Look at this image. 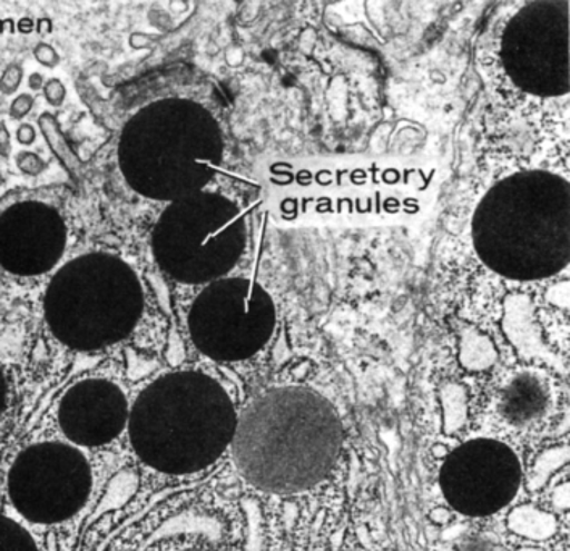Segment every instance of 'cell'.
Returning <instances> with one entry per match:
<instances>
[{
    "instance_id": "cell-1",
    "label": "cell",
    "mask_w": 570,
    "mask_h": 551,
    "mask_svg": "<svg viewBox=\"0 0 570 551\" xmlns=\"http://www.w3.org/2000/svg\"><path fill=\"white\" fill-rule=\"evenodd\" d=\"M342 442V421L328 400L304 386H279L238 417L232 450L249 484L268 493H297L325 481Z\"/></svg>"
},
{
    "instance_id": "cell-2",
    "label": "cell",
    "mask_w": 570,
    "mask_h": 551,
    "mask_svg": "<svg viewBox=\"0 0 570 551\" xmlns=\"http://www.w3.org/2000/svg\"><path fill=\"white\" fill-rule=\"evenodd\" d=\"M472 242L483 266L514 282L554 277L570 260V185L548 170L498 181L476 204Z\"/></svg>"
},
{
    "instance_id": "cell-3",
    "label": "cell",
    "mask_w": 570,
    "mask_h": 551,
    "mask_svg": "<svg viewBox=\"0 0 570 551\" xmlns=\"http://www.w3.org/2000/svg\"><path fill=\"white\" fill-rule=\"evenodd\" d=\"M224 156L220 124L193 99L154 100L132 114L118 136L121 177L136 195L157 203L207 189Z\"/></svg>"
},
{
    "instance_id": "cell-4",
    "label": "cell",
    "mask_w": 570,
    "mask_h": 551,
    "mask_svg": "<svg viewBox=\"0 0 570 551\" xmlns=\"http://www.w3.org/2000/svg\"><path fill=\"white\" fill-rule=\"evenodd\" d=\"M238 414L227 390L199 371L165 374L142 390L128 417L139 460L170 475L213 466L232 445Z\"/></svg>"
},
{
    "instance_id": "cell-5",
    "label": "cell",
    "mask_w": 570,
    "mask_h": 551,
    "mask_svg": "<svg viewBox=\"0 0 570 551\" xmlns=\"http://www.w3.org/2000/svg\"><path fill=\"white\" fill-rule=\"evenodd\" d=\"M136 268L118 254L91 250L63 264L42 298L50 334L68 350L92 353L124 342L145 316Z\"/></svg>"
},
{
    "instance_id": "cell-6",
    "label": "cell",
    "mask_w": 570,
    "mask_h": 551,
    "mask_svg": "<svg viewBox=\"0 0 570 551\" xmlns=\"http://www.w3.org/2000/svg\"><path fill=\"white\" fill-rule=\"evenodd\" d=\"M247 222L242 207L217 191L167 204L150 235L160 270L181 285H209L229 277L245 256Z\"/></svg>"
},
{
    "instance_id": "cell-7",
    "label": "cell",
    "mask_w": 570,
    "mask_h": 551,
    "mask_svg": "<svg viewBox=\"0 0 570 551\" xmlns=\"http://www.w3.org/2000/svg\"><path fill=\"white\" fill-rule=\"evenodd\" d=\"M277 328L271 293L246 277L220 278L204 286L188 311L193 345L218 363H239L261 353Z\"/></svg>"
},
{
    "instance_id": "cell-8",
    "label": "cell",
    "mask_w": 570,
    "mask_h": 551,
    "mask_svg": "<svg viewBox=\"0 0 570 551\" xmlns=\"http://www.w3.org/2000/svg\"><path fill=\"white\" fill-rule=\"evenodd\" d=\"M569 7V0H535L505 23L501 63L522 92L537 98L568 95Z\"/></svg>"
},
{
    "instance_id": "cell-9",
    "label": "cell",
    "mask_w": 570,
    "mask_h": 551,
    "mask_svg": "<svg viewBox=\"0 0 570 551\" xmlns=\"http://www.w3.org/2000/svg\"><path fill=\"white\" fill-rule=\"evenodd\" d=\"M10 501L33 524H59L85 506L92 472L80 450L42 442L21 451L7 479Z\"/></svg>"
},
{
    "instance_id": "cell-10",
    "label": "cell",
    "mask_w": 570,
    "mask_h": 551,
    "mask_svg": "<svg viewBox=\"0 0 570 551\" xmlns=\"http://www.w3.org/2000/svg\"><path fill=\"white\" fill-rule=\"evenodd\" d=\"M522 484L518 454L493 439H475L444 457L440 486L450 506L471 518H485L508 506Z\"/></svg>"
},
{
    "instance_id": "cell-11",
    "label": "cell",
    "mask_w": 570,
    "mask_h": 551,
    "mask_svg": "<svg viewBox=\"0 0 570 551\" xmlns=\"http://www.w3.org/2000/svg\"><path fill=\"white\" fill-rule=\"evenodd\" d=\"M68 245L62 214L41 200L12 204L0 213V268L18 278H36L59 266Z\"/></svg>"
},
{
    "instance_id": "cell-12",
    "label": "cell",
    "mask_w": 570,
    "mask_h": 551,
    "mask_svg": "<svg viewBox=\"0 0 570 551\" xmlns=\"http://www.w3.org/2000/svg\"><path fill=\"white\" fill-rule=\"evenodd\" d=\"M63 434L78 446H104L127 427L130 410L120 386L106 378H86L67 390L59 404Z\"/></svg>"
},
{
    "instance_id": "cell-13",
    "label": "cell",
    "mask_w": 570,
    "mask_h": 551,
    "mask_svg": "<svg viewBox=\"0 0 570 551\" xmlns=\"http://www.w3.org/2000/svg\"><path fill=\"white\" fill-rule=\"evenodd\" d=\"M550 407V384L543 374L532 368H522L512 374L501 390V416L514 427L535 424L547 416Z\"/></svg>"
},
{
    "instance_id": "cell-14",
    "label": "cell",
    "mask_w": 570,
    "mask_h": 551,
    "mask_svg": "<svg viewBox=\"0 0 570 551\" xmlns=\"http://www.w3.org/2000/svg\"><path fill=\"white\" fill-rule=\"evenodd\" d=\"M508 528L515 535L525 537V539L548 540L558 531V521L553 514L533 504H522L509 514Z\"/></svg>"
},
{
    "instance_id": "cell-15",
    "label": "cell",
    "mask_w": 570,
    "mask_h": 551,
    "mask_svg": "<svg viewBox=\"0 0 570 551\" xmlns=\"http://www.w3.org/2000/svg\"><path fill=\"white\" fill-rule=\"evenodd\" d=\"M497 361V350L485 335L469 331L461 340V363L471 371H485Z\"/></svg>"
},
{
    "instance_id": "cell-16",
    "label": "cell",
    "mask_w": 570,
    "mask_h": 551,
    "mask_svg": "<svg viewBox=\"0 0 570 551\" xmlns=\"http://www.w3.org/2000/svg\"><path fill=\"white\" fill-rule=\"evenodd\" d=\"M441 406H443V424L446 434H454L468 419V396L461 385L450 384L441 390Z\"/></svg>"
},
{
    "instance_id": "cell-17",
    "label": "cell",
    "mask_w": 570,
    "mask_h": 551,
    "mask_svg": "<svg viewBox=\"0 0 570 551\" xmlns=\"http://www.w3.org/2000/svg\"><path fill=\"white\" fill-rule=\"evenodd\" d=\"M569 457L570 451L566 445L554 446V449L543 451V453L537 457L532 472H530V490L543 489V486L548 484V481L553 478L554 472L568 464Z\"/></svg>"
},
{
    "instance_id": "cell-18",
    "label": "cell",
    "mask_w": 570,
    "mask_h": 551,
    "mask_svg": "<svg viewBox=\"0 0 570 551\" xmlns=\"http://www.w3.org/2000/svg\"><path fill=\"white\" fill-rule=\"evenodd\" d=\"M0 551H39L30 532L13 519L0 514Z\"/></svg>"
},
{
    "instance_id": "cell-19",
    "label": "cell",
    "mask_w": 570,
    "mask_h": 551,
    "mask_svg": "<svg viewBox=\"0 0 570 551\" xmlns=\"http://www.w3.org/2000/svg\"><path fill=\"white\" fill-rule=\"evenodd\" d=\"M39 127H41L42 134L48 138L50 148L57 154V157H59L66 166H70L71 160L75 159V154L73 150L70 149V146L67 145L62 134H60L56 118L50 116V114H45V116L39 118Z\"/></svg>"
},
{
    "instance_id": "cell-20",
    "label": "cell",
    "mask_w": 570,
    "mask_h": 551,
    "mask_svg": "<svg viewBox=\"0 0 570 551\" xmlns=\"http://www.w3.org/2000/svg\"><path fill=\"white\" fill-rule=\"evenodd\" d=\"M16 166L21 174L28 175V177H38L48 168V163L31 150H21L17 154Z\"/></svg>"
},
{
    "instance_id": "cell-21",
    "label": "cell",
    "mask_w": 570,
    "mask_h": 551,
    "mask_svg": "<svg viewBox=\"0 0 570 551\" xmlns=\"http://www.w3.org/2000/svg\"><path fill=\"white\" fill-rule=\"evenodd\" d=\"M21 81H23V67L18 66V63H10L0 75V92L3 96L16 95Z\"/></svg>"
},
{
    "instance_id": "cell-22",
    "label": "cell",
    "mask_w": 570,
    "mask_h": 551,
    "mask_svg": "<svg viewBox=\"0 0 570 551\" xmlns=\"http://www.w3.org/2000/svg\"><path fill=\"white\" fill-rule=\"evenodd\" d=\"M46 102L52 107H62L67 99V86L59 78H50L42 89Z\"/></svg>"
},
{
    "instance_id": "cell-23",
    "label": "cell",
    "mask_w": 570,
    "mask_h": 551,
    "mask_svg": "<svg viewBox=\"0 0 570 551\" xmlns=\"http://www.w3.org/2000/svg\"><path fill=\"white\" fill-rule=\"evenodd\" d=\"M33 56L36 62L41 63L42 67L56 68L60 66L59 52L49 42H38L33 49Z\"/></svg>"
},
{
    "instance_id": "cell-24",
    "label": "cell",
    "mask_w": 570,
    "mask_h": 551,
    "mask_svg": "<svg viewBox=\"0 0 570 551\" xmlns=\"http://www.w3.org/2000/svg\"><path fill=\"white\" fill-rule=\"evenodd\" d=\"M35 98L30 92H21L10 102L9 116L12 120H23L33 110Z\"/></svg>"
},
{
    "instance_id": "cell-25",
    "label": "cell",
    "mask_w": 570,
    "mask_h": 551,
    "mask_svg": "<svg viewBox=\"0 0 570 551\" xmlns=\"http://www.w3.org/2000/svg\"><path fill=\"white\" fill-rule=\"evenodd\" d=\"M458 551H498V547L489 537L473 535L462 542Z\"/></svg>"
},
{
    "instance_id": "cell-26",
    "label": "cell",
    "mask_w": 570,
    "mask_h": 551,
    "mask_svg": "<svg viewBox=\"0 0 570 551\" xmlns=\"http://www.w3.org/2000/svg\"><path fill=\"white\" fill-rule=\"evenodd\" d=\"M36 138H38V134H36V128L33 127V125L21 124L20 127L17 128L18 145H21V146L35 145Z\"/></svg>"
},
{
    "instance_id": "cell-27",
    "label": "cell",
    "mask_w": 570,
    "mask_h": 551,
    "mask_svg": "<svg viewBox=\"0 0 570 551\" xmlns=\"http://www.w3.org/2000/svg\"><path fill=\"white\" fill-rule=\"evenodd\" d=\"M553 503L558 510L568 511L570 504L569 485L562 484L554 490Z\"/></svg>"
},
{
    "instance_id": "cell-28",
    "label": "cell",
    "mask_w": 570,
    "mask_h": 551,
    "mask_svg": "<svg viewBox=\"0 0 570 551\" xmlns=\"http://www.w3.org/2000/svg\"><path fill=\"white\" fill-rule=\"evenodd\" d=\"M10 150H12V138H10L9 128L6 121L0 120V156L9 157Z\"/></svg>"
},
{
    "instance_id": "cell-29",
    "label": "cell",
    "mask_w": 570,
    "mask_h": 551,
    "mask_svg": "<svg viewBox=\"0 0 570 551\" xmlns=\"http://www.w3.org/2000/svg\"><path fill=\"white\" fill-rule=\"evenodd\" d=\"M7 400H9V382H7L6 371L0 366V417L6 411Z\"/></svg>"
},
{
    "instance_id": "cell-30",
    "label": "cell",
    "mask_w": 570,
    "mask_h": 551,
    "mask_svg": "<svg viewBox=\"0 0 570 551\" xmlns=\"http://www.w3.org/2000/svg\"><path fill=\"white\" fill-rule=\"evenodd\" d=\"M430 519H432L435 524H448V522L451 521V513L446 508H435V510L430 513Z\"/></svg>"
},
{
    "instance_id": "cell-31",
    "label": "cell",
    "mask_w": 570,
    "mask_h": 551,
    "mask_svg": "<svg viewBox=\"0 0 570 551\" xmlns=\"http://www.w3.org/2000/svg\"><path fill=\"white\" fill-rule=\"evenodd\" d=\"M45 75L38 73V71H35V73H31L30 77H28V88H30L31 91H42V89H45Z\"/></svg>"
},
{
    "instance_id": "cell-32",
    "label": "cell",
    "mask_w": 570,
    "mask_h": 551,
    "mask_svg": "<svg viewBox=\"0 0 570 551\" xmlns=\"http://www.w3.org/2000/svg\"><path fill=\"white\" fill-rule=\"evenodd\" d=\"M433 454H435V457H439V460H444V457L448 456V450L444 449V445H435L433 446Z\"/></svg>"
},
{
    "instance_id": "cell-33",
    "label": "cell",
    "mask_w": 570,
    "mask_h": 551,
    "mask_svg": "<svg viewBox=\"0 0 570 551\" xmlns=\"http://www.w3.org/2000/svg\"><path fill=\"white\" fill-rule=\"evenodd\" d=\"M2 184H3V178H2V177H0V185H2Z\"/></svg>"
},
{
    "instance_id": "cell-34",
    "label": "cell",
    "mask_w": 570,
    "mask_h": 551,
    "mask_svg": "<svg viewBox=\"0 0 570 551\" xmlns=\"http://www.w3.org/2000/svg\"><path fill=\"white\" fill-rule=\"evenodd\" d=\"M521 551H537V550H529V549H525V550H521Z\"/></svg>"
}]
</instances>
